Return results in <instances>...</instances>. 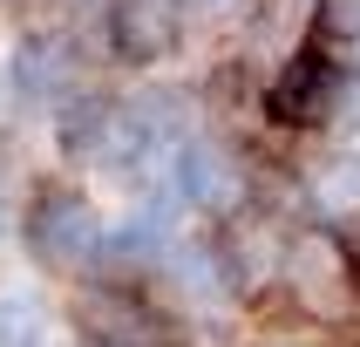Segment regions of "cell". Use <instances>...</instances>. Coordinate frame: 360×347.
<instances>
[{"label": "cell", "instance_id": "5", "mask_svg": "<svg viewBox=\"0 0 360 347\" xmlns=\"http://www.w3.org/2000/svg\"><path fill=\"white\" fill-rule=\"evenodd\" d=\"M75 82H82V55H75L68 34H27V41H20L14 89L27 102H68V96H82Z\"/></svg>", "mask_w": 360, "mask_h": 347}, {"label": "cell", "instance_id": "9", "mask_svg": "<svg viewBox=\"0 0 360 347\" xmlns=\"http://www.w3.org/2000/svg\"><path fill=\"white\" fill-rule=\"evenodd\" d=\"M0 232H7V177H0Z\"/></svg>", "mask_w": 360, "mask_h": 347}, {"label": "cell", "instance_id": "1", "mask_svg": "<svg viewBox=\"0 0 360 347\" xmlns=\"http://www.w3.org/2000/svg\"><path fill=\"white\" fill-rule=\"evenodd\" d=\"M354 96V61L320 34H300V48L259 82V116L272 130H292V137H313L347 109Z\"/></svg>", "mask_w": 360, "mask_h": 347}, {"label": "cell", "instance_id": "6", "mask_svg": "<svg viewBox=\"0 0 360 347\" xmlns=\"http://www.w3.org/2000/svg\"><path fill=\"white\" fill-rule=\"evenodd\" d=\"M279 265H285V279L300 286V300H313V306H340L347 300V279H354V259H347L326 232L285 239V259Z\"/></svg>", "mask_w": 360, "mask_h": 347}, {"label": "cell", "instance_id": "2", "mask_svg": "<svg viewBox=\"0 0 360 347\" xmlns=\"http://www.w3.org/2000/svg\"><path fill=\"white\" fill-rule=\"evenodd\" d=\"M102 245H109L102 211L82 198V191H68V184H41L34 191V204H27V252H34L48 272H82V265H96Z\"/></svg>", "mask_w": 360, "mask_h": 347}, {"label": "cell", "instance_id": "3", "mask_svg": "<svg viewBox=\"0 0 360 347\" xmlns=\"http://www.w3.org/2000/svg\"><path fill=\"white\" fill-rule=\"evenodd\" d=\"M170 191H177V204H191V211L238 218L245 198H252V163H245L231 143L191 130V137L170 150Z\"/></svg>", "mask_w": 360, "mask_h": 347}, {"label": "cell", "instance_id": "4", "mask_svg": "<svg viewBox=\"0 0 360 347\" xmlns=\"http://www.w3.org/2000/svg\"><path fill=\"white\" fill-rule=\"evenodd\" d=\"M184 0H102V41L122 68H157L184 48Z\"/></svg>", "mask_w": 360, "mask_h": 347}, {"label": "cell", "instance_id": "7", "mask_svg": "<svg viewBox=\"0 0 360 347\" xmlns=\"http://www.w3.org/2000/svg\"><path fill=\"white\" fill-rule=\"evenodd\" d=\"M48 341V306L27 286H0V347H41Z\"/></svg>", "mask_w": 360, "mask_h": 347}, {"label": "cell", "instance_id": "11", "mask_svg": "<svg viewBox=\"0 0 360 347\" xmlns=\"http://www.w3.org/2000/svg\"><path fill=\"white\" fill-rule=\"evenodd\" d=\"M0 89H7V75H0Z\"/></svg>", "mask_w": 360, "mask_h": 347}, {"label": "cell", "instance_id": "10", "mask_svg": "<svg viewBox=\"0 0 360 347\" xmlns=\"http://www.w3.org/2000/svg\"><path fill=\"white\" fill-rule=\"evenodd\" d=\"M96 347H143V341H96Z\"/></svg>", "mask_w": 360, "mask_h": 347}, {"label": "cell", "instance_id": "8", "mask_svg": "<svg viewBox=\"0 0 360 347\" xmlns=\"http://www.w3.org/2000/svg\"><path fill=\"white\" fill-rule=\"evenodd\" d=\"M259 0H184V14L204 20V27H224V20H245Z\"/></svg>", "mask_w": 360, "mask_h": 347}]
</instances>
